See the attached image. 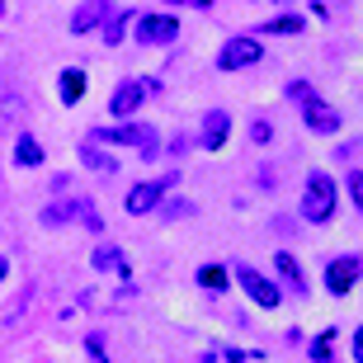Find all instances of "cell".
I'll return each instance as SVG.
<instances>
[{"mask_svg":"<svg viewBox=\"0 0 363 363\" xmlns=\"http://www.w3.org/2000/svg\"><path fill=\"white\" fill-rule=\"evenodd\" d=\"M288 99L302 108V123H307L311 133H325V137H335V133H340V108H330L307 81H293V85H288Z\"/></svg>","mask_w":363,"mask_h":363,"instance_id":"7a4b0ae2","label":"cell"},{"mask_svg":"<svg viewBox=\"0 0 363 363\" xmlns=\"http://www.w3.org/2000/svg\"><path fill=\"white\" fill-rule=\"evenodd\" d=\"M255 62H264V43L250 38V33H236V38H227L217 48V71H245Z\"/></svg>","mask_w":363,"mask_h":363,"instance_id":"5b68a950","label":"cell"},{"mask_svg":"<svg viewBox=\"0 0 363 363\" xmlns=\"http://www.w3.org/2000/svg\"><path fill=\"white\" fill-rule=\"evenodd\" d=\"M189 213H194V203H189V199H175L170 208H165V217H189Z\"/></svg>","mask_w":363,"mask_h":363,"instance_id":"603a6c76","label":"cell"},{"mask_svg":"<svg viewBox=\"0 0 363 363\" xmlns=\"http://www.w3.org/2000/svg\"><path fill=\"white\" fill-rule=\"evenodd\" d=\"M231 137V113L227 108H208L203 113V128H199V147L203 151H222Z\"/></svg>","mask_w":363,"mask_h":363,"instance_id":"30bf717a","label":"cell"},{"mask_svg":"<svg viewBox=\"0 0 363 363\" xmlns=\"http://www.w3.org/2000/svg\"><path fill=\"white\" fill-rule=\"evenodd\" d=\"M108 14H113V5H108V0H85L81 10L71 14V33H94V28H104Z\"/></svg>","mask_w":363,"mask_h":363,"instance_id":"8fae6325","label":"cell"},{"mask_svg":"<svg viewBox=\"0 0 363 363\" xmlns=\"http://www.w3.org/2000/svg\"><path fill=\"white\" fill-rule=\"evenodd\" d=\"M222 359H227V363H250V354H241V350H222Z\"/></svg>","mask_w":363,"mask_h":363,"instance_id":"cb8c5ba5","label":"cell"},{"mask_svg":"<svg viewBox=\"0 0 363 363\" xmlns=\"http://www.w3.org/2000/svg\"><path fill=\"white\" fill-rule=\"evenodd\" d=\"M335 345H340L335 325H330V330H321V335H316V345H311V363H330V359H335Z\"/></svg>","mask_w":363,"mask_h":363,"instance_id":"d6986e66","label":"cell"},{"mask_svg":"<svg viewBox=\"0 0 363 363\" xmlns=\"http://www.w3.org/2000/svg\"><path fill=\"white\" fill-rule=\"evenodd\" d=\"M354 363H363V325H359V335H354Z\"/></svg>","mask_w":363,"mask_h":363,"instance_id":"d4e9b609","label":"cell"},{"mask_svg":"<svg viewBox=\"0 0 363 363\" xmlns=\"http://www.w3.org/2000/svg\"><path fill=\"white\" fill-rule=\"evenodd\" d=\"M199 283L208 288V293H227L231 269H222V264H203V269H199Z\"/></svg>","mask_w":363,"mask_h":363,"instance_id":"ac0fdd59","label":"cell"},{"mask_svg":"<svg viewBox=\"0 0 363 363\" xmlns=\"http://www.w3.org/2000/svg\"><path fill=\"white\" fill-rule=\"evenodd\" d=\"M231 279L241 283V288H245V297H250L255 307H264V311H274V307L283 302V293L274 288V279H264V274H259V269H250V264H236V269H231Z\"/></svg>","mask_w":363,"mask_h":363,"instance_id":"8992f818","label":"cell"},{"mask_svg":"<svg viewBox=\"0 0 363 363\" xmlns=\"http://www.w3.org/2000/svg\"><path fill=\"white\" fill-rule=\"evenodd\" d=\"M274 269H279V279L288 283V288H293L297 297L307 293V274H302V264H297V259L288 255V250H279V255H274Z\"/></svg>","mask_w":363,"mask_h":363,"instance_id":"7c38bea8","label":"cell"},{"mask_svg":"<svg viewBox=\"0 0 363 363\" xmlns=\"http://www.w3.org/2000/svg\"><path fill=\"white\" fill-rule=\"evenodd\" d=\"M147 90H156V85L151 81H118V90L108 94V113H113V118H133L137 108H142V99H147Z\"/></svg>","mask_w":363,"mask_h":363,"instance_id":"9c48e42d","label":"cell"},{"mask_svg":"<svg viewBox=\"0 0 363 363\" xmlns=\"http://www.w3.org/2000/svg\"><path fill=\"white\" fill-rule=\"evenodd\" d=\"M133 24H137V14H133V10H123L113 24H104V43H108V48H118L123 33H133Z\"/></svg>","mask_w":363,"mask_h":363,"instance_id":"ffe728a7","label":"cell"},{"mask_svg":"<svg viewBox=\"0 0 363 363\" xmlns=\"http://www.w3.org/2000/svg\"><path fill=\"white\" fill-rule=\"evenodd\" d=\"M81 161L90 165V170H99V175H118V161H113L108 151H99L94 142H85V147H81Z\"/></svg>","mask_w":363,"mask_h":363,"instance_id":"9a60e30c","label":"cell"},{"mask_svg":"<svg viewBox=\"0 0 363 363\" xmlns=\"http://www.w3.org/2000/svg\"><path fill=\"white\" fill-rule=\"evenodd\" d=\"M359 279H363V255H335L325 264V293L330 297H345Z\"/></svg>","mask_w":363,"mask_h":363,"instance_id":"52a82bcc","label":"cell"},{"mask_svg":"<svg viewBox=\"0 0 363 363\" xmlns=\"http://www.w3.org/2000/svg\"><path fill=\"white\" fill-rule=\"evenodd\" d=\"M85 142H104V147H137L142 156H156L161 142H156V128L151 123H118V128H94Z\"/></svg>","mask_w":363,"mask_h":363,"instance_id":"3957f363","label":"cell"},{"mask_svg":"<svg viewBox=\"0 0 363 363\" xmlns=\"http://www.w3.org/2000/svg\"><path fill=\"white\" fill-rule=\"evenodd\" d=\"M250 137H255V147H269V142H274V123L255 118V123H250Z\"/></svg>","mask_w":363,"mask_h":363,"instance_id":"44dd1931","label":"cell"},{"mask_svg":"<svg viewBox=\"0 0 363 363\" xmlns=\"http://www.w3.org/2000/svg\"><path fill=\"white\" fill-rule=\"evenodd\" d=\"M350 194H354V203H359V213H363V170H350Z\"/></svg>","mask_w":363,"mask_h":363,"instance_id":"7402d4cb","label":"cell"},{"mask_svg":"<svg viewBox=\"0 0 363 363\" xmlns=\"http://www.w3.org/2000/svg\"><path fill=\"white\" fill-rule=\"evenodd\" d=\"M133 38L142 43V48H170V43L179 38V19L170 10H161V14H137Z\"/></svg>","mask_w":363,"mask_h":363,"instance_id":"277c9868","label":"cell"},{"mask_svg":"<svg viewBox=\"0 0 363 363\" xmlns=\"http://www.w3.org/2000/svg\"><path fill=\"white\" fill-rule=\"evenodd\" d=\"M0 19H5V0H0Z\"/></svg>","mask_w":363,"mask_h":363,"instance_id":"f1b7e54d","label":"cell"},{"mask_svg":"<svg viewBox=\"0 0 363 363\" xmlns=\"http://www.w3.org/2000/svg\"><path fill=\"white\" fill-rule=\"evenodd\" d=\"M170 184H175V175H161V179H142V184H133V189H128V213H133V217L156 213Z\"/></svg>","mask_w":363,"mask_h":363,"instance_id":"ba28073f","label":"cell"},{"mask_svg":"<svg viewBox=\"0 0 363 363\" xmlns=\"http://www.w3.org/2000/svg\"><path fill=\"white\" fill-rule=\"evenodd\" d=\"M14 165H19V170H33V165H43V142L38 137H19V142H14Z\"/></svg>","mask_w":363,"mask_h":363,"instance_id":"5bb4252c","label":"cell"},{"mask_svg":"<svg viewBox=\"0 0 363 363\" xmlns=\"http://www.w3.org/2000/svg\"><path fill=\"white\" fill-rule=\"evenodd\" d=\"M302 28H307L302 14H274L269 24H259V33H283V38H293V33H302Z\"/></svg>","mask_w":363,"mask_h":363,"instance_id":"2e32d148","label":"cell"},{"mask_svg":"<svg viewBox=\"0 0 363 363\" xmlns=\"http://www.w3.org/2000/svg\"><path fill=\"white\" fill-rule=\"evenodd\" d=\"M5 274H10V259H5V255H0V279H5Z\"/></svg>","mask_w":363,"mask_h":363,"instance_id":"4316f807","label":"cell"},{"mask_svg":"<svg viewBox=\"0 0 363 363\" xmlns=\"http://www.w3.org/2000/svg\"><path fill=\"white\" fill-rule=\"evenodd\" d=\"M94 269H104V274H128V259H123L118 245H99V250H94Z\"/></svg>","mask_w":363,"mask_h":363,"instance_id":"e0dca14e","label":"cell"},{"mask_svg":"<svg viewBox=\"0 0 363 363\" xmlns=\"http://www.w3.org/2000/svg\"><path fill=\"white\" fill-rule=\"evenodd\" d=\"M90 354H94V363H108V359H104V350H99V340H90Z\"/></svg>","mask_w":363,"mask_h":363,"instance_id":"484cf974","label":"cell"},{"mask_svg":"<svg viewBox=\"0 0 363 363\" xmlns=\"http://www.w3.org/2000/svg\"><path fill=\"white\" fill-rule=\"evenodd\" d=\"M199 363H217V354H203V359H199Z\"/></svg>","mask_w":363,"mask_h":363,"instance_id":"83f0119b","label":"cell"},{"mask_svg":"<svg viewBox=\"0 0 363 363\" xmlns=\"http://www.w3.org/2000/svg\"><path fill=\"white\" fill-rule=\"evenodd\" d=\"M57 94H62V104H81V99H85V71L81 67H67V71H62V81H57Z\"/></svg>","mask_w":363,"mask_h":363,"instance_id":"4fadbf2b","label":"cell"},{"mask_svg":"<svg viewBox=\"0 0 363 363\" xmlns=\"http://www.w3.org/2000/svg\"><path fill=\"white\" fill-rule=\"evenodd\" d=\"M335 208H340L335 179L325 175V170H311L307 184H302V217H307L311 227H325V222L335 217Z\"/></svg>","mask_w":363,"mask_h":363,"instance_id":"6da1fadb","label":"cell"}]
</instances>
